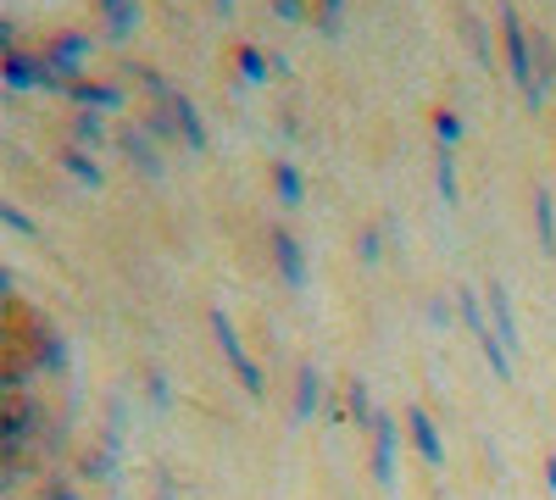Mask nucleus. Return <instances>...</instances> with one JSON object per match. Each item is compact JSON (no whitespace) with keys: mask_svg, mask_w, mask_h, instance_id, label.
<instances>
[{"mask_svg":"<svg viewBox=\"0 0 556 500\" xmlns=\"http://www.w3.org/2000/svg\"><path fill=\"white\" fill-rule=\"evenodd\" d=\"M495 23H501V51H506V67H513V78H518V89L540 106L545 101V84H540V67H534V34H529V23H523V12L513 7V0H501V12H495Z\"/></svg>","mask_w":556,"mask_h":500,"instance_id":"1","label":"nucleus"},{"mask_svg":"<svg viewBox=\"0 0 556 500\" xmlns=\"http://www.w3.org/2000/svg\"><path fill=\"white\" fill-rule=\"evenodd\" d=\"M89 56H96V39H89L84 28H56V34H45V62H51L62 78H84Z\"/></svg>","mask_w":556,"mask_h":500,"instance_id":"2","label":"nucleus"},{"mask_svg":"<svg viewBox=\"0 0 556 500\" xmlns=\"http://www.w3.org/2000/svg\"><path fill=\"white\" fill-rule=\"evenodd\" d=\"M67 95L84 106V112H112V106H123V89L117 84H106V78H67Z\"/></svg>","mask_w":556,"mask_h":500,"instance_id":"3","label":"nucleus"},{"mask_svg":"<svg viewBox=\"0 0 556 500\" xmlns=\"http://www.w3.org/2000/svg\"><path fill=\"white\" fill-rule=\"evenodd\" d=\"M167 117H173V128L184 133L190 145H206V128H201V112H195V101L184 95V89H173V101H167Z\"/></svg>","mask_w":556,"mask_h":500,"instance_id":"4","label":"nucleus"},{"mask_svg":"<svg viewBox=\"0 0 556 500\" xmlns=\"http://www.w3.org/2000/svg\"><path fill=\"white\" fill-rule=\"evenodd\" d=\"M312 23H317L323 39H340V28H345V0H312Z\"/></svg>","mask_w":556,"mask_h":500,"instance_id":"5","label":"nucleus"},{"mask_svg":"<svg viewBox=\"0 0 556 500\" xmlns=\"http://www.w3.org/2000/svg\"><path fill=\"white\" fill-rule=\"evenodd\" d=\"M235 67H240V78H245V84H262V78H267V56L256 51L251 39H245V44H235Z\"/></svg>","mask_w":556,"mask_h":500,"instance_id":"6","label":"nucleus"},{"mask_svg":"<svg viewBox=\"0 0 556 500\" xmlns=\"http://www.w3.org/2000/svg\"><path fill=\"white\" fill-rule=\"evenodd\" d=\"M273 251H278V267H285V279H301V251L285 229H273Z\"/></svg>","mask_w":556,"mask_h":500,"instance_id":"7","label":"nucleus"},{"mask_svg":"<svg viewBox=\"0 0 556 500\" xmlns=\"http://www.w3.org/2000/svg\"><path fill=\"white\" fill-rule=\"evenodd\" d=\"M462 28H468V39H473V56L490 67V34H484V23H479L473 12H462Z\"/></svg>","mask_w":556,"mask_h":500,"instance_id":"8","label":"nucleus"},{"mask_svg":"<svg viewBox=\"0 0 556 500\" xmlns=\"http://www.w3.org/2000/svg\"><path fill=\"white\" fill-rule=\"evenodd\" d=\"M273 17H285V23H312V0H273Z\"/></svg>","mask_w":556,"mask_h":500,"instance_id":"9","label":"nucleus"},{"mask_svg":"<svg viewBox=\"0 0 556 500\" xmlns=\"http://www.w3.org/2000/svg\"><path fill=\"white\" fill-rule=\"evenodd\" d=\"M412 428H417V445H424V457H429V462H440V439H434L429 418H424V412H412Z\"/></svg>","mask_w":556,"mask_h":500,"instance_id":"10","label":"nucleus"},{"mask_svg":"<svg viewBox=\"0 0 556 500\" xmlns=\"http://www.w3.org/2000/svg\"><path fill=\"white\" fill-rule=\"evenodd\" d=\"M434 133H440V145L451 151V145L462 140V117H456V112H434Z\"/></svg>","mask_w":556,"mask_h":500,"instance_id":"11","label":"nucleus"},{"mask_svg":"<svg viewBox=\"0 0 556 500\" xmlns=\"http://www.w3.org/2000/svg\"><path fill=\"white\" fill-rule=\"evenodd\" d=\"M73 133L96 145V140H101V112H78V117H73Z\"/></svg>","mask_w":556,"mask_h":500,"instance_id":"12","label":"nucleus"},{"mask_svg":"<svg viewBox=\"0 0 556 500\" xmlns=\"http://www.w3.org/2000/svg\"><path fill=\"white\" fill-rule=\"evenodd\" d=\"M273 184H278V195H285V201H301V178H295V167H273Z\"/></svg>","mask_w":556,"mask_h":500,"instance_id":"13","label":"nucleus"},{"mask_svg":"<svg viewBox=\"0 0 556 500\" xmlns=\"http://www.w3.org/2000/svg\"><path fill=\"white\" fill-rule=\"evenodd\" d=\"M123 151H128V156H134V162H146V167H151V172H156V156H151V151H146V140H139V133H128V140H123Z\"/></svg>","mask_w":556,"mask_h":500,"instance_id":"14","label":"nucleus"},{"mask_svg":"<svg viewBox=\"0 0 556 500\" xmlns=\"http://www.w3.org/2000/svg\"><path fill=\"white\" fill-rule=\"evenodd\" d=\"M67 167H73L78 178H89V184H96V178H101V172H96V162H89V156H78V151H67Z\"/></svg>","mask_w":556,"mask_h":500,"instance_id":"15","label":"nucleus"},{"mask_svg":"<svg viewBox=\"0 0 556 500\" xmlns=\"http://www.w3.org/2000/svg\"><path fill=\"white\" fill-rule=\"evenodd\" d=\"M440 190H445V201L456 195V172H451V151H440Z\"/></svg>","mask_w":556,"mask_h":500,"instance_id":"16","label":"nucleus"},{"mask_svg":"<svg viewBox=\"0 0 556 500\" xmlns=\"http://www.w3.org/2000/svg\"><path fill=\"white\" fill-rule=\"evenodd\" d=\"M0 44H7V51H17V23H12V17H0Z\"/></svg>","mask_w":556,"mask_h":500,"instance_id":"17","label":"nucleus"},{"mask_svg":"<svg viewBox=\"0 0 556 500\" xmlns=\"http://www.w3.org/2000/svg\"><path fill=\"white\" fill-rule=\"evenodd\" d=\"M317 406V379H301V412H312Z\"/></svg>","mask_w":556,"mask_h":500,"instance_id":"18","label":"nucleus"},{"mask_svg":"<svg viewBox=\"0 0 556 500\" xmlns=\"http://www.w3.org/2000/svg\"><path fill=\"white\" fill-rule=\"evenodd\" d=\"M123 7H134V0H96V12H101V23H106V17H117Z\"/></svg>","mask_w":556,"mask_h":500,"instance_id":"19","label":"nucleus"},{"mask_svg":"<svg viewBox=\"0 0 556 500\" xmlns=\"http://www.w3.org/2000/svg\"><path fill=\"white\" fill-rule=\"evenodd\" d=\"M217 12H223V17H228V12H235V0H217Z\"/></svg>","mask_w":556,"mask_h":500,"instance_id":"20","label":"nucleus"}]
</instances>
